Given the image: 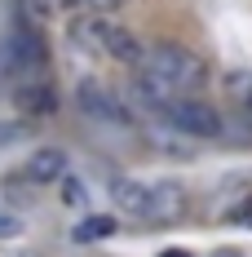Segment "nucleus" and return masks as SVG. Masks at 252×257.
I'll return each mask as SVG.
<instances>
[{
    "instance_id": "obj_1",
    "label": "nucleus",
    "mask_w": 252,
    "mask_h": 257,
    "mask_svg": "<svg viewBox=\"0 0 252 257\" xmlns=\"http://www.w3.org/2000/svg\"><path fill=\"white\" fill-rule=\"evenodd\" d=\"M67 36H71V45H80L89 53H102V58H111L120 67H133V71L142 67V40L124 23H111L102 14H76Z\"/></svg>"
},
{
    "instance_id": "obj_2",
    "label": "nucleus",
    "mask_w": 252,
    "mask_h": 257,
    "mask_svg": "<svg viewBox=\"0 0 252 257\" xmlns=\"http://www.w3.org/2000/svg\"><path fill=\"white\" fill-rule=\"evenodd\" d=\"M142 71H151L177 98H190V93H199L203 84H208L203 58L195 49H186V45H177V40H159L151 49H142Z\"/></svg>"
},
{
    "instance_id": "obj_3",
    "label": "nucleus",
    "mask_w": 252,
    "mask_h": 257,
    "mask_svg": "<svg viewBox=\"0 0 252 257\" xmlns=\"http://www.w3.org/2000/svg\"><path fill=\"white\" fill-rule=\"evenodd\" d=\"M159 124L177 133V138H195V142H217L221 133H226V120H221V111L217 106L199 102V98H173V102L164 106L159 115H155Z\"/></svg>"
},
{
    "instance_id": "obj_4",
    "label": "nucleus",
    "mask_w": 252,
    "mask_h": 257,
    "mask_svg": "<svg viewBox=\"0 0 252 257\" xmlns=\"http://www.w3.org/2000/svg\"><path fill=\"white\" fill-rule=\"evenodd\" d=\"M76 106H80V115H89V120H98V124H106V128H137L133 106H128L115 89L98 84V80H80L76 84Z\"/></svg>"
},
{
    "instance_id": "obj_5",
    "label": "nucleus",
    "mask_w": 252,
    "mask_h": 257,
    "mask_svg": "<svg viewBox=\"0 0 252 257\" xmlns=\"http://www.w3.org/2000/svg\"><path fill=\"white\" fill-rule=\"evenodd\" d=\"M5 53H9V67H14L18 76H40V71H45V62H49L45 31H40V27L18 23L14 31H9V40H5Z\"/></svg>"
},
{
    "instance_id": "obj_6",
    "label": "nucleus",
    "mask_w": 252,
    "mask_h": 257,
    "mask_svg": "<svg viewBox=\"0 0 252 257\" xmlns=\"http://www.w3.org/2000/svg\"><path fill=\"white\" fill-rule=\"evenodd\" d=\"M186 208H190V195H186L181 182H173V178L151 182V217H146V222L168 226V222H181V217H186Z\"/></svg>"
},
{
    "instance_id": "obj_7",
    "label": "nucleus",
    "mask_w": 252,
    "mask_h": 257,
    "mask_svg": "<svg viewBox=\"0 0 252 257\" xmlns=\"http://www.w3.org/2000/svg\"><path fill=\"white\" fill-rule=\"evenodd\" d=\"M111 200H115V213L124 217H137V222L151 217V186L137 178H111Z\"/></svg>"
},
{
    "instance_id": "obj_8",
    "label": "nucleus",
    "mask_w": 252,
    "mask_h": 257,
    "mask_svg": "<svg viewBox=\"0 0 252 257\" xmlns=\"http://www.w3.org/2000/svg\"><path fill=\"white\" fill-rule=\"evenodd\" d=\"M62 178H67V151H62V147H40V151H31V160H27V182L49 186V182H62Z\"/></svg>"
},
{
    "instance_id": "obj_9",
    "label": "nucleus",
    "mask_w": 252,
    "mask_h": 257,
    "mask_svg": "<svg viewBox=\"0 0 252 257\" xmlns=\"http://www.w3.org/2000/svg\"><path fill=\"white\" fill-rule=\"evenodd\" d=\"M14 102H18L23 115H49L53 106H58V93H53L49 80H23L18 93H14Z\"/></svg>"
},
{
    "instance_id": "obj_10",
    "label": "nucleus",
    "mask_w": 252,
    "mask_h": 257,
    "mask_svg": "<svg viewBox=\"0 0 252 257\" xmlns=\"http://www.w3.org/2000/svg\"><path fill=\"white\" fill-rule=\"evenodd\" d=\"M111 235H115V217H106V213H89V217H80L76 226H71L76 244H102Z\"/></svg>"
},
{
    "instance_id": "obj_11",
    "label": "nucleus",
    "mask_w": 252,
    "mask_h": 257,
    "mask_svg": "<svg viewBox=\"0 0 252 257\" xmlns=\"http://www.w3.org/2000/svg\"><path fill=\"white\" fill-rule=\"evenodd\" d=\"M226 84H230V93H234V102L243 106V111H252V71H234Z\"/></svg>"
},
{
    "instance_id": "obj_12",
    "label": "nucleus",
    "mask_w": 252,
    "mask_h": 257,
    "mask_svg": "<svg viewBox=\"0 0 252 257\" xmlns=\"http://www.w3.org/2000/svg\"><path fill=\"white\" fill-rule=\"evenodd\" d=\"M84 200H89V186H84V182H76V178H71V173H67V178H62V204L80 208V204H84Z\"/></svg>"
},
{
    "instance_id": "obj_13",
    "label": "nucleus",
    "mask_w": 252,
    "mask_h": 257,
    "mask_svg": "<svg viewBox=\"0 0 252 257\" xmlns=\"http://www.w3.org/2000/svg\"><path fill=\"white\" fill-rule=\"evenodd\" d=\"M14 235H23V217L9 204H0V239H14Z\"/></svg>"
},
{
    "instance_id": "obj_14",
    "label": "nucleus",
    "mask_w": 252,
    "mask_h": 257,
    "mask_svg": "<svg viewBox=\"0 0 252 257\" xmlns=\"http://www.w3.org/2000/svg\"><path fill=\"white\" fill-rule=\"evenodd\" d=\"M89 14H106V9H115V5H124V0H80Z\"/></svg>"
},
{
    "instance_id": "obj_15",
    "label": "nucleus",
    "mask_w": 252,
    "mask_h": 257,
    "mask_svg": "<svg viewBox=\"0 0 252 257\" xmlns=\"http://www.w3.org/2000/svg\"><path fill=\"white\" fill-rule=\"evenodd\" d=\"M159 257H190V248H164Z\"/></svg>"
},
{
    "instance_id": "obj_16",
    "label": "nucleus",
    "mask_w": 252,
    "mask_h": 257,
    "mask_svg": "<svg viewBox=\"0 0 252 257\" xmlns=\"http://www.w3.org/2000/svg\"><path fill=\"white\" fill-rule=\"evenodd\" d=\"M212 257H243V253H239V248H217Z\"/></svg>"
},
{
    "instance_id": "obj_17",
    "label": "nucleus",
    "mask_w": 252,
    "mask_h": 257,
    "mask_svg": "<svg viewBox=\"0 0 252 257\" xmlns=\"http://www.w3.org/2000/svg\"><path fill=\"white\" fill-rule=\"evenodd\" d=\"M18 257H49V253H36V248H23Z\"/></svg>"
}]
</instances>
